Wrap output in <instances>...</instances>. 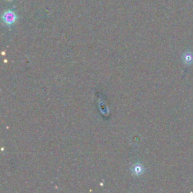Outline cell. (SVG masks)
<instances>
[{"label": "cell", "mask_w": 193, "mask_h": 193, "mask_svg": "<svg viewBox=\"0 0 193 193\" xmlns=\"http://www.w3.org/2000/svg\"><path fill=\"white\" fill-rule=\"evenodd\" d=\"M183 60L186 64H192L193 63V54L188 51L187 53H185L183 56Z\"/></svg>", "instance_id": "cell-2"}, {"label": "cell", "mask_w": 193, "mask_h": 193, "mask_svg": "<svg viewBox=\"0 0 193 193\" xmlns=\"http://www.w3.org/2000/svg\"><path fill=\"white\" fill-rule=\"evenodd\" d=\"M133 171H134V174H137V175H139V174H140L143 172L144 168H143V167L140 164H137V165H135L134 167V170Z\"/></svg>", "instance_id": "cell-3"}, {"label": "cell", "mask_w": 193, "mask_h": 193, "mask_svg": "<svg viewBox=\"0 0 193 193\" xmlns=\"http://www.w3.org/2000/svg\"><path fill=\"white\" fill-rule=\"evenodd\" d=\"M2 19L6 24H14L16 20V15L13 11H6L3 14Z\"/></svg>", "instance_id": "cell-1"}]
</instances>
